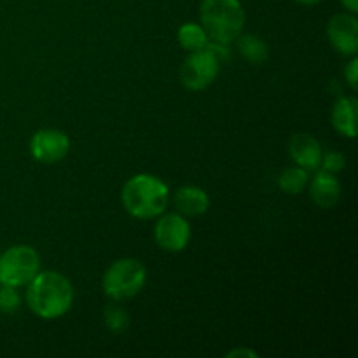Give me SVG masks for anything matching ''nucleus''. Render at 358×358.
<instances>
[{
  "label": "nucleus",
  "instance_id": "obj_1",
  "mask_svg": "<svg viewBox=\"0 0 358 358\" xmlns=\"http://www.w3.org/2000/svg\"><path fill=\"white\" fill-rule=\"evenodd\" d=\"M73 303V287L62 273L38 271L28 283L27 304L37 317L56 320L69 313Z\"/></svg>",
  "mask_w": 358,
  "mask_h": 358
},
{
  "label": "nucleus",
  "instance_id": "obj_2",
  "mask_svg": "<svg viewBox=\"0 0 358 358\" xmlns=\"http://www.w3.org/2000/svg\"><path fill=\"white\" fill-rule=\"evenodd\" d=\"M121 199L129 215L147 220L159 217L166 210L170 191L168 185L154 175L140 173L126 182Z\"/></svg>",
  "mask_w": 358,
  "mask_h": 358
},
{
  "label": "nucleus",
  "instance_id": "obj_3",
  "mask_svg": "<svg viewBox=\"0 0 358 358\" xmlns=\"http://www.w3.org/2000/svg\"><path fill=\"white\" fill-rule=\"evenodd\" d=\"M199 24L212 42L231 44L245 27V9L240 0H203Z\"/></svg>",
  "mask_w": 358,
  "mask_h": 358
},
{
  "label": "nucleus",
  "instance_id": "obj_4",
  "mask_svg": "<svg viewBox=\"0 0 358 358\" xmlns=\"http://www.w3.org/2000/svg\"><path fill=\"white\" fill-rule=\"evenodd\" d=\"M147 280L145 266L133 257L119 259L105 271L103 287L105 296L114 301H124L135 297L143 289Z\"/></svg>",
  "mask_w": 358,
  "mask_h": 358
},
{
  "label": "nucleus",
  "instance_id": "obj_5",
  "mask_svg": "<svg viewBox=\"0 0 358 358\" xmlns=\"http://www.w3.org/2000/svg\"><path fill=\"white\" fill-rule=\"evenodd\" d=\"M41 271V255L28 245L10 247L0 255V283L10 287L28 285Z\"/></svg>",
  "mask_w": 358,
  "mask_h": 358
},
{
  "label": "nucleus",
  "instance_id": "obj_6",
  "mask_svg": "<svg viewBox=\"0 0 358 358\" xmlns=\"http://www.w3.org/2000/svg\"><path fill=\"white\" fill-rule=\"evenodd\" d=\"M219 59L208 51L199 49L192 51L184 59L180 69V80L189 91H203L217 79L219 73Z\"/></svg>",
  "mask_w": 358,
  "mask_h": 358
},
{
  "label": "nucleus",
  "instance_id": "obj_7",
  "mask_svg": "<svg viewBox=\"0 0 358 358\" xmlns=\"http://www.w3.org/2000/svg\"><path fill=\"white\" fill-rule=\"evenodd\" d=\"M157 247L166 252H182L191 240V226L180 213H166L154 227Z\"/></svg>",
  "mask_w": 358,
  "mask_h": 358
},
{
  "label": "nucleus",
  "instance_id": "obj_8",
  "mask_svg": "<svg viewBox=\"0 0 358 358\" xmlns=\"http://www.w3.org/2000/svg\"><path fill=\"white\" fill-rule=\"evenodd\" d=\"M70 140L59 129H38L30 140V152L34 159L44 164H55L69 154Z\"/></svg>",
  "mask_w": 358,
  "mask_h": 358
},
{
  "label": "nucleus",
  "instance_id": "obj_9",
  "mask_svg": "<svg viewBox=\"0 0 358 358\" xmlns=\"http://www.w3.org/2000/svg\"><path fill=\"white\" fill-rule=\"evenodd\" d=\"M327 37L332 48L343 56H357L358 51V20L357 14L341 13L331 17L327 24Z\"/></svg>",
  "mask_w": 358,
  "mask_h": 358
},
{
  "label": "nucleus",
  "instance_id": "obj_10",
  "mask_svg": "<svg viewBox=\"0 0 358 358\" xmlns=\"http://www.w3.org/2000/svg\"><path fill=\"white\" fill-rule=\"evenodd\" d=\"M289 152L297 166L304 168L306 171L318 170L322 163V145L317 138L308 133H297L290 138Z\"/></svg>",
  "mask_w": 358,
  "mask_h": 358
},
{
  "label": "nucleus",
  "instance_id": "obj_11",
  "mask_svg": "<svg viewBox=\"0 0 358 358\" xmlns=\"http://www.w3.org/2000/svg\"><path fill=\"white\" fill-rule=\"evenodd\" d=\"M310 194L320 208H332L341 198V184L334 173L318 170L310 184Z\"/></svg>",
  "mask_w": 358,
  "mask_h": 358
},
{
  "label": "nucleus",
  "instance_id": "obj_12",
  "mask_svg": "<svg viewBox=\"0 0 358 358\" xmlns=\"http://www.w3.org/2000/svg\"><path fill=\"white\" fill-rule=\"evenodd\" d=\"M173 205L177 213L184 217L203 215L210 208V198L201 187L196 185H184L173 196Z\"/></svg>",
  "mask_w": 358,
  "mask_h": 358
},
{
  "label": "nucleus",
  "instance_id": "obj_13",
  "mask_svg": "<svg viewBox=\"0 0 358 358\" xmlns=\"http://www.w3.org/2000/svg\"><path fill=\"white\" fill-rule=\"evenodd\" d=\"M357 114L358 100L355 96H345L332 108V126L338 133L348 138H355L357 135Z\"/></svg>",
  "mask_w": 358,
  "mask_h": 358
},
{
  "label": "nucleus",
  "instance_id": "obj_14",
  "mask_svg": "<svg viewBox=\"0 0 358 358\" xmlns=\"http://www.w3.org/2000/svg\"><path fill=\"white\" fill-rule=\"evenodd\" d=\"M238 41V51L243 56L247 62L255 63V65H261L268 59L269 49L262 38H259L254 34H240Z\"/></svg>",
  "mask_w": 358,
  "mask_h": 358
},
{
  "label": "nucleus",
  "instance_id": "obj_15",
  "mask_svg": "<svg viewBox=\"0 0 358 358\" xmlns=\"http://www.w3.org/2000/svg\"><path fill=\"white\" fill-rule=\"evenodd\" d=\"M178 44L182 45L187 51H199V49H205L206 44L210 42L208 35H206L205 28L199 23H185L178 28Z\"/></svg>",
  "mask_w": 358,
  "mask_h": 358
},
{
  "label": "nucleus",
  "instance_id": "obj_16",
  "mask_svg": "<svg viewBox=\"0 0 358 358\" xmlns=\"http://www.w3.org/2000/svg\"><path fill=\"white\" fill-rule=\"evenodd\" d=\"M310 182V175L304 168H287L278 178V185L285 194H299Z\"/></svg>",
  "mask_w": 358,
  "mask_h": 358
},
{
  "label": "nucleus",
  "instance_id": "obj_17",
  "mask_svg": "<svg viewBox=\"0 0 358 358\" xmlns=\"http://www.w3.org/2000/svg\"><path fill=\"white\" fill-rule=\"evenodd\" d=\"M105 324H107V327L110 329L112 332H124L129 324L128 313H126L122 308L112 304V306H108L107 310H105Z\"/></svg>",
  "mask_w": 358,
  "mask_h": 358
},
{
  "label": "nucleus",
  "instance_id": "obj_18",
  "mask_svg": "<svg viewBox=\"0 0 358 358\" xmlns=\"http://www.w3.org/2000/svg\"><path fill=\"white\" fill-rule=\"evenodd\" d=\"M21 297L17 294L16 287L2 285L0 287V313L10 315L20 310Z\"/></svg>",
  "mask_w": 358,
  "mask_h": 358
},
{
  "label": "nucleus",
  "instance_id": "obj_19",
  "mask_svg": "<svg viewBox=\"0 0 358 358\" xmlns=\"http://www.w3.org/2000/svg\"><path fill=\"white\" fill-rule=\"evenodd\" d=\"M346 166V159L343 154L339 152H327L322 156V163H320V168L322 170L329 171V173H339V171L343 170V168Z\"/></svg>",
  "mask_w": 358,
  "mask_h": 358
},
{
  "label": "nucleus",
  "instance_id": "obj_20",
  "mask_svg": "<svg viewBox=\"0 0 358 358\" xmlns=\"http://www.w3.org/2000/svg\"><path fill=\"white\" fill-rule=\"evenodd\" d=\"M345 77H346V83L350 84L353 91L358 90V58L357 56H352V62L346 65L345 69Z\"/></svg>",
  "mask_w": 358,
  "mask_h": 358
},
{
  "label": "nucleus",
  "instance_id": "obj_21",
  "mask_svg": "<svg viewBox=\"0 0 358 358\" xmlns=\"http://www.w3.org/2000/svg\"><path fill=\"white\" fill-rule=\"evenodd\" d=\"M240 357L257 358V353L252 352V350H248V348H236V350H231L229 353H226V358H240Z\"/></svg>",
  "mask_w": 358,
  "mask_h": 358
},
{
  "label": "nucleus",
  "instance_id": "obj_22",
  "mask_svg": "<svg viewBox=\"0 0 358 358\" xmlns=\"http://www.w3.org/2000/svg\"><path fill=\"white\" fill-rule=\"evenodd\" d=\"M339 2L345 6V9L348 10V13H352V14L358 13V0H339Z\"/></svg>",
  "mask_w": 358,
  "mask_h": 358
},
{
  "label": "nucleus",
  "instance_id": "obj_23",
  "mask_svg": "<svg viewBox=\"0 0 358 358\" xmlns=\"http://www.w3.org/2000/svg\"><path fill=\"white\" fill-rule=\"evenodd\" d=\"M296 2L303 3V6H315V3H320L324 2V0H296Z\"/></svg>",
  "mask_w": 358,
  "mask_h": 358
}]
</instances>
